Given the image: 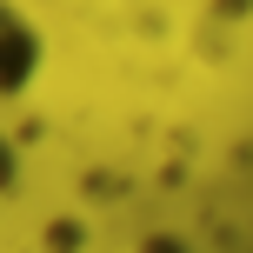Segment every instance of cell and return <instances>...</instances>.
<instances>
[{
  "instance_id": "obj_1",
  "label": "cell",
  "mask_w": 253,
  "mask_h": 253,
  "mask_svg": "<svg viewBox=\"0 0 253 253\" xmlns=\"http://www.w3.org/2000/svg\"><path fill=\"white\" fill-rule=\"evenodd\" d=\"M40 60H47L40 27L27 20L13 0H0V100H20V93L40 80Z\"/></svg>"
}]
</instances>
